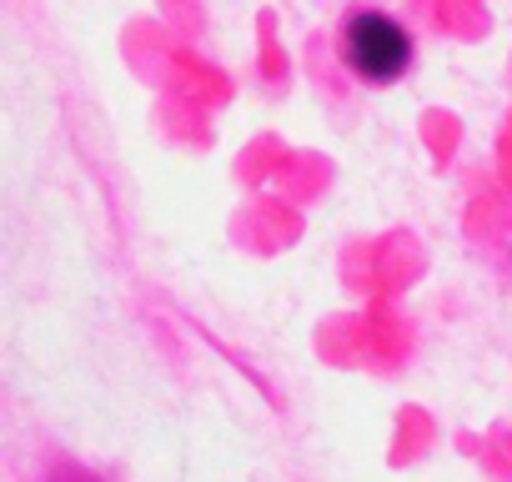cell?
Wrapping results in <instances>:
<instances>
[{
	"label": "cell",
	"mask_w": 512,
	"mask_h": 482,
	"mask_svg": "<svg viewBox=\"0 0 512 482\" xmlns=\"http://www.w3.org/2000/svg\"><path fill=\"white\" fill-rule=\"evenodd\" d=\"M66 482H96V477H86V472H66Z\"/></svg>",
	"instance_id": "obj_2"
},
{
	"label": "cell",
	"mask_w": 512,
	"mask_h": 482,
	"mask_svg": "<svg viewBox=\"0 0 512 482\" xmlns=\"http://www.w3.org/2000/svg\"><path fill=\"white\" fill-rule=\"evenodd\" d=\"M412 31L402 21H392L387 11L357 6L342 16L337 31V56L347 66V76H357L362 86H392L397 76H407L412 66Z\"/></svg>",
	"instance_id": "obj_1"
}]
</instances>
